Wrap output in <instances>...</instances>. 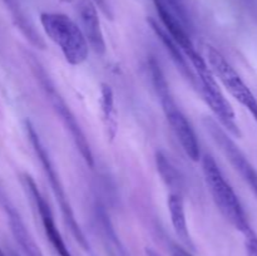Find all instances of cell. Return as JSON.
I'll list each match as a JSON object with an SVG mask.
<instances>
[{
    "mask_svg": "<svg viewBox=\"0 0 257 256\" xmlns=\"http://www.w3.org/2000/svg\"><path fill=\"white\" fill-rule=\"evenodd\" d=\"M202 171L206 185L212 196L213 202L217 206L221 215L242 233L251 230L247 215H246L238 196L233 191L232 186L227 182L223 173L221 172L215 158L210 155L202 157Z\"/></svg>",
    "mask_w": 257,
    "mask_h": 256,
    "instance_id": "6da1fadb",
    "label": "cell"
},
{
    "mask_svg": "<svg viewBox=\"0 0 257 256\" xmlns=\"http://www.w3.org/2000/svg\"><path fill=\"white\" fill-rule=\"evenodd\" d=\"M202 122L213 142L217 145V147L225 155L231 166L235 168L236 172L241 176V178L247 183L248 187L252 190V192L257 197V171L255 167L251 165V162L246 158L242 151L231 140L230 136L225 132L223 127L217 120L211 117H205Z\"/></svg>",
    "mask_w": 257,
    "mask_h": 256,
    "instance_id": "52a82bcc",
    "label": "cell"
},
{
    "mask_svg": "<svg viewBox=\"0 0 257 256\" xmlns=\"http://www.w3.org/2000/svg\"><path fill=\"white\" fill-rule=\"evenodd\" d=\"M148 23H150L151 28H152V30L155 32V34L158 37V39H160L161 42H162V44L165 45L166 50L170 53L173 63H175L176 67H177V69L181 72V74H182L183 77H185L186 79H187L188 82L193 85V87L197 88L198 89V87H200V83H198L197 75H196V73L193 72L192 68L190 67L187 58L185 57V54H183L182 50L180 49V47H178V45L173 42V39L170 37V34L166 32L165 28L161 27V25L158 24L155 19H152V18H148Z\"/></svg>",
    "mask_w": 257,
    "mask_h": 256,
    "instance_id": "7c38bea8",
    "label": "cell"
},
{
    "mask_svg": "<svg viewBox=\"0 0 257 256\" xmlns=\"http://www.w3.org/2000/svg\"><path fill=\"white\" fill-rule=\"evenodd\" d=\"M163 2H165L166 4L170 7V9L172 10L173 13H176V14H177L178 17L183 20V22H186V12H185V9H183V7H182V4H181L180 0H163Z\"/></svg>",
    "mask_w": 257,
    "mask_h": 256,
    "instance_id": "ac0fdd59",
    "label": "cell"
},
{
    "mask_svg": "<svg viewBox=\"0 0 257 256\" xmlns=\"http://www.w3.org/2000/svg\"><path fill=\"white\" fill-rule=\"evenodd\" d=\"M32 68L37 79L39 80V83L42 84L43 89H44L45 94H47L48 99H49L54 112L59 115L60 120H62V123L64 124V127L67 128V131H69L70 136H72L77 148L79 150L83 160L85 161V163H87L89 167H94V158H93V153L92 150H90L89 142H88L83 130L80 128L75 115L73 114V112L70 110L69 105L67 104V102H65V100L63 99L62 95L59 94V92H58L57 88L54 87V84H53L52 80L49 79L44 68L39 64V62L33 59Z\"/></svg>",
    "mask_w": 257,
    "mask_h": 256,
    "instance_id": "5b68a950",
    "label": "cell"
},
{
    "mask_svg": "<svg viewBox=\"0 0 257 256\" xmlns=\"http://www.w3.org/2000/svg\"><path fill=\"white\" fill-rule=\"evenodd\" d=\"M93 2L95 3V5H97L100 10H102L103 14H104L105 17H108L109 19H112V12H110L109 4H108L107 0H93Z\"/></svg>",
    "mask_w": 257,
    "mask_h": 256,
    "instance_id": "d6986e66",
    "label": "cell"
},
{
    "mask_svg": "<svg viewBox=\"0 0 257 256\" xmlns=\"http://www.w3.org/2000/svg\"><path fill=\"white\" fill-rule=\"evenodd\" d=\"M5 211L8 213V221H9L10 230H12L13 236H14L15 241L19 245V247L22 248V251L24 252L25 256H44L43 255L42 250L38 246V243L35 242L34 237L32 236V233L29 232V230L25 226L24 221L22 220L19 213L14 210V207L7 205L5 206Z\"/></svg>",
    "mask_w": 257,
    "mask_h": 256,
    "instance_id": "4fadbf2b",
    "label": "cell"
},
{
    "mask_svg": "<svg viewBox=\"0 0 257 256\" xmlns=\"http://www.w3.org/2000/svg\"><path fill=\"white\" fill-rule=\"evenodd\" d=\"M25 131H27V136L28 138H29L30 143H32L33 148H34V152L35 155H37L38 160L42 163L43 171H44L45 176H47L48 181H49L50 187H52L53 193H54L55 200H57L60 211H62V216L63 218H64L65 225L68 226V228H69L72 235L75 237V240H77L83 247L88 248V241L87 238H85L84 233H83L82 228H80L79 223H78L77 218H75L72 206H70L69 200H68L67 192H65L64 187H63L62 185V181H60L59 178V175H58L57 171H55L54 165H53L52 160H50L49 157V153L47 152L44 145H43V142L40 141L39 135H38L35 128L33 127V124L29 120L25 122Z\"/></svg>",
    "mask_w": 257,
    "mask_h": 256,
    "instance_id": "277c9868",
    "label": "cell"
},
{
    "mask_svg": "<svg viewBox=\"0 0 257 256\" xmlns=\"http://www.w3.org/2000/svg\"><path fill=\"white\" fill-rule=\"evenodd\" d=\"M156 166H157L158 173L162 177L163 182L167 185V187H170L173 193H181V188H182L181 176L175 166L172 165V162L168 160L167 156L163 155L162 152L156 153Z\"/></svg>",
    "mask_w": 257,
    "mask_h": 256,
    "instance_id": "2e32d148",
    "label": "cell"
},
{
    "mask_svg": "<svg viewBox=\"0 0 257 256\" xmlns=\"http://www.w3.org/2000/svg\"><path fill=\"white\" fill-rule=\"evenodd\" d=\"M245 247L247 256H257V235L252 230L245 233Z\"/></svg>",
    "mask_w": 257,
    "mask_h": 256,
    "instance_id": "e0dca14e",
    "label": "cell"
},
{
    "mask_svg": "<svg viewBox=\"0 0 257 256\" xmlns=\"http://www.w3.org/2000/svg\"><path fill=\"white\" fill-rule=\"evenodd\" d=\"M153 2H155L156 10L160 15L161 22L165 25V30L170 34L173 42L180 47V49L182 50L187 60H190L191 65L195 69V73L196 70L203 69L205 67H207L206 59L196 50L192 40L190 39L182 23L180 22V19H177L175 13L170 9V7L163 0H153Z\"/></svg>",
    "mask_w": 257,
    "mask_h": 256,
    "instance_id": "9c48e42d",
    "label": "cell"
},
{
    "mask_svg": "<svg viewBox=\"0 0 257 256\" xmlns=\"http://www.w3.org/2000/svg\"><path fill=\"white\" fill-rule=\"evenodd\" d=\"M205 54L206 62L213 75L218 78L227 92L251 113L257 123V99L237 70L212 45H206Z\"/></svg>",
    "mask_w": 257,
    "mask_h": 256,
    "instance_id": "8992f818",
    "label": "cell"
},
{
    "mask_svg": "<svg viewBox=\"0 0 257 256\" xmlns=\"http://www.w3.org/2000/svg\"><path fill=\"white\" fill-rule=\"evenodd\" d=\"M99 107L105 136L108 140L113 141L118 131V110L115 108L113 89L110 88V85L105 84V83L100 85Z\"/></svg>",
    "mask_w": 257,
    "mask_h": 256,
    "instance_id": "5bb4252c",
    "label": "cell"
},
{
    "mask_svg": "<svg viewBox=\"0 0 257 256\" xmlns=\"http://www.w3.org/2000/svg\"><path fill=\"white\" fill-rule=\"evenodd\" d=\"M196 75H197L198 83H200L198 90L201 92L203 99L207 103L208 107L211 108V110L217 117L218 123L222 127H225L226 130H228V132L232 133L233 136L241 137L240 127L236 122L235 110L231 107L230 102L223 95L222 90H221L220 85L216 80V77L211 72L210 67L207 69L202 70V72L197 73Z\"/></svg>",
    "mask_w": 257,
    "mask_h": 256,
    "instance_id": "ba28073f",
    "label": "cell"
},
{
    "mask_svg": "<svg viewBox=\"0 0 257 256\" xmlns=\"http://www.w3.org/2000/svg\"><path fill=\"white\" fill-rule=\"evenodd\" d=\"M173 256H192V255H191L188 251L183 250V248L176 247L175 250H173Z\"/></svg>",
    "mask_w": 257,
    "mask_h": 256,
    "instance_id": "ffe728a7",
    "label": "cell"
},
{
    "mask_svg": "<svg viewBox=\"0 0 257 256\" xmlns=\"http://www.w3.org/2000/svg\"><path fill=\"white\" fill-rule=\"evenodd\" d=\"M152 68L153 83H155V88L157 90L161 103H162L163 112L167 118L168 124L177 137L178 142H180L181 147L185 151L186 155L196 162L201 158L200 143H198L197 136H196L191 123L188 122L187 117L183 114L182 110L178 108V105L173 100V97L168 89L170 87H168L160 67H157V64H153Z\"/></svg>",
    "mask_w": 257,
    "mask_h": 256,
    "instance_id": "3957f363",
    "label": "cell"
},
{
    "mask_svg": "<svg viewBox=\"0 0 257 256\" xmlns=\"http://www.w3.org/2000/svg\"><path fill=\"white\" fill-rule=\"evenodd\" d=\"M74 7L79 15L80 29L84 33L88 45L93 52L102 55L105 52V42L100 28L99 17H98L97 5L93 0H63Z\"/></svg>",
    "mask_w": 257,
    "mask_h": 256,
    "instance_id": "8fae6325",
    "label": "cell"
},
{
    "mask_svg": "<svg viewBox=\"0 0 257 256\" xmlns=\"http://www.w3.org/2000/svg\"><path fill=\"white\" fill-rule=\"evenodd\" d=\"M40 24L49 39L60 48L69 64L80 65L87 60L89 45L74 20L60 13H42Z\"/></svg>",
    "mask_w": 257,
    "mask_h": 256,
    "instance_id": "7a4b0ae2",
    "label": "cell"
},
{
    "mask_svg": "<svg viewBox=\"0 0 257 256\" xmlns=\"http://www.w3.org/2000/svg\"><path fill=\"white\" fill-rule=\"evenodd\" d=\"M22 183L27 195L29 196L30 200L34 203L35 208H37L38 212H39L40 220H42L43 227H44L45 231V235H47L48 240L50 241V243H52V246L54 247V250L57 251V253L59 256H72L69 250H68L67 245H65L64 240H63L62 235H60L59 230L57 228L52 210H50L49 205H48L47 201L44 200V197L40 195L39 190H38L37 187V183L34 182L32 176L28 175V173H23Z\"/></svg>",
    "mask_w": 257,
    "mask_h": 256,
    "instance_id": "30bf717a",
    "label": "cell"
},
{
    "mask_svg": "<svg viewBox=\"0 0 257 256\" xmlns=\"http://www.w3.org/2000/svg\"><path fill=\"white\" fill-rule=\"evenodd\" d=\"M168 211H170L171 222H172L173 230H175L177 237L185 243L187 247L192 248L193 243L191 240L190 231L187 226V218H186L185 203L181 193L171 192L168 196Z\"/></svg>",
    "mask_w": 257,
    "mask_h": 256,
    "instance_id": "9a60e30c",
    "label": "cell"
}]
</instances>
